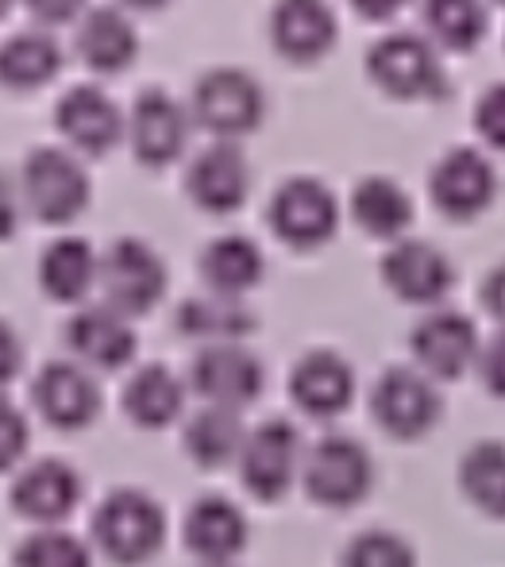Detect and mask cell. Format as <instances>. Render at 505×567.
Returning <instances> with one entry per match:
<instances>
[{"label": "cell", "instance_id": "f1b7e54d", "mask_svg": "<svg viewBox=\"0 0 505 567\" xmlns=\"http://www.w3.org/2000/svg\"><path fill=\"white\" fill-rule=\"evenodd\" d=\"M247 441L244 417L236 410H220V405H205L186 421V452L197 467H228L239 460Z\"/></svg>", "mask_w": 505, "mask_h": 567}, {"label": "cell", "instance_id": "ffe728a7", "mask_svg": "<svg viewBox=\"0 0 505 567\" xmlns=\"http://www.w3.org/2000/svg\"><path fill=\"white\" fill-rule=\"evenodd\" d=\"M66 343L85 371H120V367L132 363V355H135L132 321L120 317L116 309H109L104 301L90 309H78V313L70 317Z\"/></svg>", "mask_w": 505, "mask_h": 567}, {"label": "cell", "instance_id": "4316f807", "mask_svg": "<svg viewBox=\"0 0 505 567\" xmlns=\"http://www.w3.org/2000/svg\"><path fill=\"white\" fill-rule=\"evenodd\" d=\"M62 70V47L51 31L28 28L0 43V82L8 90H39Z\"/></svg>", "mask_w": 505, "mask_h": 567}, {"label": "cell", "instance_id": "3957f363", "mask_svg": "<svg viewBox=\"0 0 505 567\" xmlns=\"http://www.w3.org/2000/svg\"><path fill=\"white\" fill-rule=\"evenodd\" d=\"M301 483L317 506L351 509L371 494L374 460L351 436H320L301 460Z\"/></svg>", "mask_w": 505, "mask_h": 567}, {"label": "cell", "instance_id": "d6986e66", "mask_svg": "<svg viewBox=\"0 0 505 567\" xmlns=\"http://www.w3.org/2000/svg\"><path fill=\"white\" fill-rule=\"evenodd\" d=\"M186 189L197 209L236 213L251 194V163L236 143H213L194 155L186 171Z\"/></svg>", "mask_w": 505, "mask_h": 567}, {"label": "cell", "instance_id": "d590c367", "mask_svg": "<svg viewBox=\"0 0 505 567\" xmlns=\"http://www.w3.org/2000/svg\"><path fill=\"white\" fill-rule=\"evenodd\" d=\"M475 127L491 147L505 151V82L483 90V97L475 105Z\"/></svg>", "mask_w": 505, "mask_h": 567}, {"label": "cell", "instance_id": "7c38bea8", "mask_svg": "<svg viewBox=\"0 0 505 567\" xmlns=\"http://www.w3.org/2000/svg\"><path fill=\"white\" fill-rule=\"evenodd\" d=\"M429 194L436 209L452 220H471L483 209H491L498 194V174L491 158L475 147H452L436 158L429 174Z\"/></svg>", "mask_w": 505, "mask_h": 567}, {"label": "cell", "instance_id": "ac0fdd59", "mask_svg": "<svg viewBox=\"0 0 505 567\" xmlns=\"http://www.w3.org/2000/svg\"><path fill=\"white\" fill-rule=\"evenodd\" d=\"M290 398L309 417H340L355 398V371L340 351H305L290 371Z\"/></svg>", "mask_w": 505, "mask_h": 567}, {"label": "cell", "instance_id": "f546056e", "mask_svg": "<svg viewBox=\"0 0 505 567\" xmlns=\"http://www.w3.org/2000/svg\"><path fill=\"white\" fill-rule=\"evenodd\" d=\"M351 217L367 236L398 239L413 220V205H409V194L394 178L371 174L351 189Z\"/></svg>", "mask_w": 505, "mask_h": 567}, {"label": "cell", "instance_id": "b9f144b4", "mask_svg": "<svg viewBox=\"0 0 505 567\" xmlns=\"http://www.w3.org/2000/svg\"><path fill=\"white\" fill-rule=\"evenodd\" d=\"M351 4H355L363 16H371V20H387V16H394L398 8H405L409 0H351Z\"/></svg>", "mask_w": 505, "mask_h": 567}, {"label": "cell", "instance_id": "52a82bcc", "mask_svg": "<svg viewBox=\"0 0 505 567\" xmlns=\"http://www.w3.org/2000/svg\"><path fill=\"white\" fill-rule=\"evenodd\" d=\"M371 413L394 441H421L440 421V390L416 367H390L371 390Z\"/></svg>", "mask_w": 505, "mask_h": 567}, {"label": "cell", "instance_id": "4fadbf2b", "mask_svg": "<svg viewBox=\"0 0 505 567\" xmlns=\"http://www.w3.org/2000/svg\"><path fill=\"white\" fill-rule=\"evenodd\" d=\"M31 402L43 413L47 425L78 433V429L93 425V417L101 413V386L93 371H85L78 359H54L39 371Z\"/></svg>", "mask_w": 505, "mask_h": 567}, {"label": "cell", "instance_id": "d6a6232c", "mask_svg": "<svg viewBox=\"0 0 505 567\" xmlns=\"http://www.w3.org/2000/svg\"><path fill=\"white\" fill-rule=\"evenodd\" d=\"M12 567H93L90 545L66 529H35L16 545Z\"/></svg>", "mask_w": 505, "mask_h": 567}, {"label": "cell", "instance_id": "cb8c5ba5", "mask_svg": "<svg viewBox=\"0 0 505 567\" xmlns=\"http://www.w3.org/2000/svg\"><path fill=\"white\" fill-rule=\"evenodd\" d=\"M267 275V259H262L259 244L247 236H216L202 251V278L208 293H224V298H244L247 290L262 282Z\"/></svg>", "mask_w": 505, "mask_h": 567}, {"label": "cell", "instance_id": "8992f818", "mask_svg": "<svg viewBox=\"0 0 505 567\" xmlns=\"http://www.w3.org/2000/svg\"><path fill=\"white\" fill-rule=\"evenodd\" d=\"M301 460H305L301 433L286 417H270L262 425L247 429V441L236 467L255 498L278 502L301 478Z\"/></svg>", "mask_w": 505, "mask_h": 567}, {"label": "cell", "instance_id": "6da1fadb", "mask_svg": "<svg viewBox=\"0 0 505 567\" xmlns=\"http://www.w3.org/2000/svg\"><path fill=\"white\" fill-rule=\"evenodd\" d=\"M166 514L143 491H112L93 514V545L120 567H140L163 548Z\"/></svg>", "mask_w": 505, "mask_h": 567}, {"label": "cell", "instance_id": "5bb4252c", "mask_svg": "<svg viewBox=\"0 0 505 567\" xmlns=\"http://www.w3.org/2000/svg\"><path fill=\"white\" fill-rule=\"evenodd\" d=\"M189 109L174 101L166 90H143L132 101L124 135L132 140V151L140 163L166 166L186 151L189 143Z\"/></svg>", "mask_w": 505, "mask_h": 567}, {"label": "cell", "instance_id": "7a4b0ae2", "mask_svg": "<svg viewBox=\"0 0 505 567\" xmlns=\"http://www.w3.org/2000/svg\"><path fill=\"white\" fill-rule=\"evenodd\" d=\"M20 197L23 209L43 225H70L90 205V174L70 151L35 147L20 166Z\"/></svg>", "mask_w": 505, "mask_h": 567}, {"label": "cell", "instance_id": "484cf974", "mask_svg": "<svg viewBox=\"0 0 505 567\" xmlns=\"http://www.w3.org/2000/svg\"><path fill=\"white\" fill-rule=\"evenodd\" d=\"M101 255L85 239L62 236L39 255V286L54 301H82L97 286Z\"/></svg>", "mask_w": 505, "mask_h": 567}, {"label": "cell", "instance_id": "ba28073f", "mask_svg": "<svg viewBox=\"0 0 505 567\" xmlns=\"http://www.w3.org/2000/svg\"><path fill=\"white\" fill-rule=\"evenodd\" d=\"M367 74L374 78L382 93L390 97H432L444 85V70H440L436 47L416 31H390L367 54Z\"/></svg>", "mask_w": 505, "mask_h": 567}, {"label": "cell", "instance_id": "603a6c76", "mask_svg": "<svg viewBox=\"0 0 505 567\" xmlns=\"http://www.w3.org/2000/svg\"><path fill=\"white\" fill-rule=\"evenodd\" d=\"M74 47L82 54V62L97 74H120L132 66V59L140 54V35H135L132 20L120 8L101 4L78 20Z\"/></svg>", "mask_w": 505, "mask_h": 567}, {"label": "cell", "instance_id": "f6af8a7d", "mask_svg": "<svg viewBox=\"0 0 505 567\" xmlns=\"http://www.w3.org/2000/svg\"><path fill=\"white\" fill-rule=\"evenodd\" d=\"M498 4H505V0H498Z\"/></svg>", "mask_w": 505, "mask_h": 567}, {"label": "cell", "instance_id": "7bdbcfd3", "mask_svg": "<svg viewBox=\"0 0 505 567\" xmlns=\"http://www.w3.org/2000/svg\"><path fill=\"white\" fill-rule=\"evenodd\" d=\"M124 8H140V12H155V8H163L166 0H120Z\"/></svg>", "mask_w": 505, "mask_h": 567}, {"label": "cell", "instance_id": "9a60e30c", "mask_svg": "<svg viewBox=\"0 0 505 567\" xmlns=\"http://www.w3.org/2000/svg\"><path fill=\"white\" fill-rule=\"evenodd\" d=\"M82 502V475L62 460H39L12 483V509L39 529H59Z\"/></svg>", "mask_w": 505, "mask_h": 567}, {"label": "cell", "instance_id": "8fae6325", "mask_svg": "<svg viewBox=\"0 0 505 567\" xmlns=\"http://www.w3.org/2000/svg\"><path fill=\"white\" fill-rule=\"evenodd\" d=\"M409 348H413L416 371L429 374V379H460L463 371L478 363V329L467 313H455V309H432L429 317L413 324L409 332Z\"/></svg>", "mask_w": 505, "mask_h": 567}, {"label": "cell", "instance_id": "5b68a950", "mask_svg": "<svg viewBox=\"0 0 505 567\" xmlns=\"http://www.w3.org/2000/svg\"><path fill=\"white\" fill-rule=\"evenodd\" d=\"M262 113H267L262 85L236 66H216L202 74L194 85V97H189V116L213 135H220L224 143L255 132Z\"/></svg>", "mask_w": 505, "mask_h": 567}, {"label": "cell", "instance_id": "ee69618b", "mask_svg": "<svg viewBox=\"0 0 505 567\" xmlns=\"http://www.w3.org/2000/svg\"><path fill=\"white\" fill-rule=\"evenodd\" d=\"M8 8H12V0H0V16H4V12H8Z\"/></svg>", "mask_w": 505, "mask_h": 567}, {"label": "cell", "instance_id": "4dcf8cb0", "mask_svg": "<svg viewBox=\"0 0 505 567\" xmlns=\"http://www.w3.org/2000/svg\"><path fill=\"white\" fill-rule=\"evenodd\" d=\"M460 486L475 509L505 522V444L478 441L460 460Z\"/></svg>", "mask_w": 505, "mask_h": 567}, {"label": "cell", "instance_id": "8d00e7d4", "mask_svg": "<svg viewBox=\"0 0 505 567\" xmlns=\"http://www.w3.org/2000/svg\"><path fill=\"white\" fill-rule=\"evenodd\" d=\"M478 374H483V386L494 398H505V329L491 343H483V351H478Z\"/></svg>", "mask_w": 505, "mask_h": 567}, {"label": "cell", "instance_id": "e0dca14e", "mask_svg": "<svg viewBox=\"0 0 505 567\" xmlns=\"http://www.w3.org/2000/svg\"><path fill=\"white\" fill-rule=\"evenodd\" d=\"M54 124L66 135L70 147L85 151V155H104L120 143L127 116L97 85H74L54 105Z\"/></svg>", "mask_w": 505, "mask_h": 567}, {"label": "cell", "instance_id": "e575fe53", "mask_svg": "<svg viewBox=\"0 0 505 567\" xmlns=\"http://www.w3.org/2000/svg\"><path fill=\"white\" fill-rule=\"evenodd\" d=\"M28 441H31L28 417H23L12 402H4V398H0V471H12L16 463L23 460Z\"/></svg>", "mask_w": 505, "mask_h": 567}, {"label": "cell", "instance_id": "f35d334b", "mask_svg": "<svg viewBox=\"0 0 505 567\" xmlns=\"http://www.w3.org/2000/svg\"><path fill=\"white\" fill-rule=\"evenodd\" d=\"M23 367V343H20V332L12 329V324L0 317V386H8V382L20 374Z\"/></svg>", "mask_w": 505, "mask_h": 567}, {"label": "cell", "instance_id": "7402d4cb", "mask_svg": "<svg viewBox=\"0 0 505 567\" xmlns=\"http://www.w3.org/2000/svg\"><path fill=\"white\" fill-rule=\"evenodd\" d=\"M336 12L328 0H275L270 8V39L293 62H312L332 51Z\"/></svg>", "mask_w": 505, "mask_h": 567}, {"label": "cell", "instance_id": "60d3db41", "mask_svg": "<svg viewBox=\"0 0 505 567\" xmlns=\"http://www.w3.org/2000/svg\"><path fill=\"white\" fill-rule=\"evenodd\" d=\"M483 306L491 309V317L505 329V262H498V267L486 275L483 282Z\"/></svg>", "mask_w": 505, "mask_h": 567}, {"label": "cell", "instance_id": "83f0119b", "mask_svg": "<svg viewBox=\"0 0 505 567\" xmlns=\"http://www.w3.org/2000/svg\"><path fill=\"white\" fill-rule=\"evenodd\" d=\"M182 337L208 343H239L255 329V313L244 306V298H224V293H202L186 298L174 317Z\"/></svg>", "mask_w": 505, "mask_h": 567}, {"label": "cell", "instance_id": "d4e9b609", "mask_svg": "<svg viewBox=\"0 0 505 567\" xmlns=\"http://www.w3.org/2000/svg\"><path fill=\"white\" fill-rule=\"evenodd\" d=\"M186 410V382L163 363H147L127 379L124 413L140 429H166Z\"/></svg>", "mask_w": 505, "mask_h": 567}, {"label": "cell", "instance_id": "836d02e7", "mask_svg": "<svg viewBox=\"0 0 505 567\" xmlns=\"http://www.w3.org/2000/svg\"><path fill=\"white\" fill-rule=\"evenodd\" d=\"M340 567H416V556L405 537L390 529L359 533L348 548H343Z\"/></svg>", "mask_w": 505, "mask_h": 567}, {"label": "cell", "instance_id": "277c9868", "mask_svg": "<svg viewBox=\"0 0 505 567\" xmlns=\"http://www.w3.org/2000/svg\"><path fill=\"white\" fill-rule=\"evenodd\" d=\"M97 286L104 306L116 309L120 317H143L163 301L166 293V267L151 244L135 236H124L101 255Z\"/></svg>", "mask_w": 505, "mask_h": 567}, {"label": "cell", "instance_id": "74e56055", "mask_svg": "<svg viewBox=\"0 0 505 567\" xmlns=\"http://www.w3.org/2000/svg\"><path fill=\"white\" fill-rule=\"evenodd\" d=\"M23 217V197H20V182H12V174L0 171V239L16 236Z\"/></svg>", "mask_w": 505, "mask_h": 567}, {"label": "cell", "instance_id": "30bf717a", "mask_svg": "<svg viewBox=\"0 0 505 567\" xmlns=\"http://www.w3.org/2000/svg\"><path fill=\"white\" fill-rule=\"evenodd\" d=\"M270 228L290 247H320L340 228L336 194L317 178H290L275 189L267 209Z\"/></svg>", "mask_w": 505, "mask_h": 567}, {"label": "cell", "instance_id": "1f68e13d", "mask_svg": "<svg viewBox=\"0 0 505 567\" xmlns=\"http://www.w3.org/2000/svg\"><path fill=\"white\" fill-rule=\"evenodd\" d=\"M424 28L447 51H471L486 35V0H424Z\"/></svg>", "mask_w": 505, "mask_h": 567}, {"label": "cell", "instance_id": "2e32d148", "mask_svg": "<svg viewBox=\"0 0 505 567\" xmlns=\"http://www.w3.org/2000/svg\"><path fill=\"white\" fill-rule=\"evenodd\" d=\"M382 282L409 306H436L455 286V267L436 244L424 239H398L382 255Z\"/></svg>", "mask_w": 505, "mask_h": 567}, {"label": "cell", "instance_id": "ab89813d", "mask_svg": "<svg viewBox=\"0 0 505 567\" xmlns=\"http://www.w3.org/2000/svg\"><path fill=\"white\" fill-rule=\"evenodd\" d=\"M39 23H66L85 8V0H23Z\"/></svg>", "mask_w": 505, "mask_h": 567}, {"label": "cell", "instance_id": "44dd1931", "mask_svg": "<svg viewBox=\"0 0 505 567\" xmlns=\"http://www.w3.org/2000/svg\"><path fill=\"white\" fill-rule=\"evenodd\" d=\"M182 537L202 567H231V560L247 548V517L236 502L208 494L189 506Z\"/></svg>", "mask_w": 505, "mask_h": 567}, {"label": "cell", "instance_id": "9c48e42d", "mask_svg": "<svg viewBox=\"0 0 505 567\" xmlns=\"http://www.w3.org/2000/svg\"><path fill=\"white\" fill-rule=\"evenodd\" d=\"M189 386L205 398V405L220 410H244L267 386L259 355L247 351L244 343H208L189 363Z\"/></svg>", "mask_w": 505, "mask_h": 567}]
</instances>
